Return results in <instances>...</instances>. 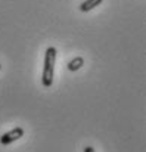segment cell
Returning <instances> with one entry per match:
<instances>
[{"label": "cell", "instance_id": "cell-5", "mask_svg": "<svg viewBox=\"0 0 146 152\" xmlns=\"http://www.w3.org/2000/svg\"><path fill=\"white\" fill-rule=\"evenodd\" d=\"M84 152H95V149H93L92 146H86V148H84Z\"/></svg>", "mask_w": 146, "mask_h": 152}, {"label": "cell", "instance_id": "cell-1", "mask_svg": "<svg viewBox=\"0 0 146 152\" xmlns=\"http://www.w3.org/2000/svg\"><path fill=\"white\" fill-rule=\"evenodd\" d=\"M55 61H56V49L50 46L45 53V65L42 74V83L45 87H50L53 84V72H55Z\"/></svg>", "mask_w": 146, "mask_h": 152}, {"label": "cell", "instance_id": "cell-4", "mask_svg": "<svg viewBox=\"0 0 146 152\" xmlns=\"http://www.w3.org/2000/svg\"><path fill=\"white\" fill-rule=\"evenodd\" d=\"M83 65H84V59H83L81 56H77V58H74L72 61L68 62V69H69V71H77V69H80Z\"/></svg>", "mask_w": 146, "mask_h": 152}, {"label": "cell", "instance_id": "cell-2", "mask_svg": "<svg viewBox=\"0 0 146 152\" xmlns=\"http://www.w3.org/2000/svg\"><path fill=\"white\" fill-rule=\"evenodd\" d=\"M22 136H24V129L22 127H15L13 130H10V132L4 133L3 136H0V143L1 145H9V143L21 139Z\"/></svg>", "mask_w": 146, "mask_h": 152}, {"label": "cell", "instance_id": "cell-6", "mask_svg": "<svg viewBox=\"0 0 146 152\" xmlns=\"http://www.w3.org/2000/svg\"><path fill=\"white\" fill-rule=\"evenodd\" d=\"M0 69H1V65H0Z\"/></svg>", "mask_w": 146, "mask_h": 152}, {"label": "cell", "instance_id": "cell-3", "mask_svg": "<svg viewBox=\"0 0 146 152\" xmlns=\"http://www.w3.org/2000/svg\"><path fill=\"white\" fill-rule=\"evenodd\" d=\"M100 3H102V0H84L80 4V10L81 12H89V10L95 9L96 6H99Z\"/></svg>", "mask_w": 146, "mask_h": 152}]
</instances>
